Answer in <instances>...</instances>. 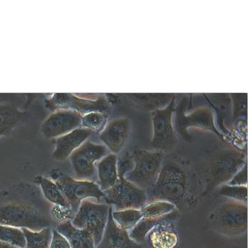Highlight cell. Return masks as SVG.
<instances>
[{"mask_svg": "<svg viewBox=\"0 0 248 248\" xmlns=\"http://www.w3.org/2000/svg\"><path fill=\"white\" fill-rule=\"evenodd\" d=\"M132 157L125 155L117 161L118 181L114 186L104 191L105 204L114 207L115 211L127 209H140L148 202L146 190L141 189L124 178L133 169Z\"/></svg>", "mask_w": 248, "mask_h": 248, "instance_id": "cell-3", "label": "cell"}, {"mask_svg": "<svg viewBox=\"0 0 248 248\" xmlns=\"http://www.w3.org/2000/svg\"><path fill=\"white\" fill-rule=\"evenodd\" d=\"M112 209L111 206L102 239L95 248H146V244L135 242L129 236V232L117 226L112 217Z\"/></svg>", "mask_w": 248, "mask_h": 248, "instance_id": "cell-12", "label": "cell"}, {"mask_svg": "<svg viewBox=\"0 0 248 248\" xmlns=\"http://www.w3.org/2000/svg\"><path fill=\"white\" fill-rule=\"evenodd\" d=\"M140 210L143 218L162 217L178 210L172 203L162 200L147 202Z\"/></svg>", "mask_w": 248, "mask_h": 248, "instance_id": "cell-22", "label": "cell"}, {"mask_svg": "<svg viewBox=\"0 0 248 248\" xmlns=\"http://www.w3.org/2000/svg\"><path fill=\"white\" fill-rule=\"evenodd\" d=\"M130 123L127 119L119 118L110 122L103 130L100 139L114 155L121 152L128 139Z\"/></svg>", "mask_w": 248, "mask_h": 248, "instance_id": "cell-13", "label": "cell"}, {"mask_svg": "<svg viewBox=\"0 0 248 248\" xmlns=\"http://www.w3.org/2000/svg\"><path fill=\"white\" fill-rule=\"evenodd\" d=\"M105 146L85 141L71 155V162L77 176L82 179L91 178L95 175V163L107 156Z\"/></svg>", "mask_w": 248, "mask_h": 248, "instance_id": "cell-10", "label": "cell"}, {"mask_svg": "<svg viewBox=\"0 0 248 248\" xmlns=\"http://www.w3.org/2000/svg\"><path fill=\"white\" fill-rule=\"evenodd\" d=\"M117 156L114 154L107 155L97 164L98 186L103 191L114 186L118 181Z\"/></svg>", "mask_w": 248, "mask_h": 248, "instance_id": "cell-17", "label": "cell"}, {"mask_svg": "<svg viewBox=\"0 0 248 248\" xmlns=\"http://www.w3.org/2000/svg\"><path fill=\"white\" fill-rule=\"evenodd\" d=\"M178 217H179L178 210H175L173 213L162 217L142 218L131 230L129 231V236L133 241L138 243L146 244V236L155 226L162 222L168 221V220L177 221Z\"/></svg>", "mask_w": 248, "mask_h": 248, "instance_id": "cell-18", "label": "cell"}, {"mask_svg": "<svg viewBox=\"0 0 248 248\" xmlns=\"http://www.w3.org/2000/svg\"><path fill=\"white\" fill-rule=\"evenodd\" d=\"M38 186L20 183L0 194V224L40 231L50 227L51 207Z\"/></svg>", "mask_w": 248, "mask_h": 248, "instance_id": "cell-1", "label": "cell"}, {"mask_svg": "<svg viewBox=\"0 0 248 248\" xmlns=\"http://www.w3.org/2000/svg\"><path fill=\"white\" fill-rule=\"evenodd\" d=\"M50 248H71V247L66 238L63 237L56 229H53Z\"/></svg>", "mask_w": 248, "mask_h": 248, "instance_id": "cell-29", "label": "cell"}, {"mask_svg": "<svg viewBox=\"0 0 248 248\" xmlns=\"http://www.w3.org/2000/svg\"><path fill=\"white\" fill-rule=\"evenodd\" d=\"M246 162L243 154L229 152L216 155L199 167L197 172L204 186L202 197L229 182Z\"/></svg>", "mask_w": 248, "mask_h": 248, "instance_id": "cell-4", "label": "cell"}, {"mask_svg": "<svg viewBox=\"0 0 248 248\" xmlns=\"http://www.w3.org/2000/svg\"><path fill=\"white\" fill-rule=\"evenodd\" d=\"M34 183L40 187L42 194L46 201L51 203L53 205L71 207L54 181L42 175H38L34 178Z\"/></svg>", "mask_w": 248, "mask_h": 248, "instance_id": "cell-19", "label": "cell"}, {"mask_svg": "<svg viewBox=\"0 0 248 248\" xmlns=\"http://www.w3.org/2000/svg\"><path fill=\"white\" fill-rule=\"evenodd\" d=\"M21 229L25 236V248H50L53 236L51 228H45L37 232L27 229Z\"/></svg>", "mask_w": 248, "mask_h": 248, "instance_id": "cell-21", "label": "cell"}, {"mask_svg": "<svg viewBox=\"0 0 248 248\" xmlns=\"http://www.w3.org/2000/svg\"><path fill=\"white\" fill-rule=\"evenodd\" d=\"M0 242L18 248H25L24 232L19 228L0 224Z\"/></svg>", "mask_w": 248, "mask_h": 248, "instance_id": "cell-24", "label": "cell"}, {"mask_svg": "<svg viewBox=\"0 0 248 248\" xmlns=\"http://www.w3.org/2000/svg\"><path fill=\"white\" fill-rule=\"evenodd\" d=\"M93 133L87 128H77L73 131L58 138L56 142V149L53 154V159L62 162L69 157L79 146H82L87 139Z\"/></svg>", "mask_w": 248, "mask_h": 248, "instance_id": "cell-14", "label": "cell"}, {"mask_svg": "<svg viewBox=\"0 0 248 248\" xmlns=\"http://www.w3.org/2000/svg\"><path fill=\"white\" fill-rule=\"evenodd\" d=\"M174 105L175 103L172 100L168 107L155 110L152 114L153 124L152 145L155 149L163 153L171 150L176 141L172 124Z\"/></svg>", "mask_w": 248, "mask_h": 248, "instance_id": "cell-9", "label": "cell"}, {"mask_svg": "<svg viewBox=\"0 0 248 248\" xmlns=\"http://www.w3.org/2000/svg\"><path fill=\"white\" fill-rule=\"evenodd\" d=\"M131 156L133 169L124 175V178L141 189H150L159 177L163 162V152L137 149Z\"/></svg>", "mask_w": 248, "mask_h": 248, "instance_id": "cell-6", "label": "cell"}, {"mask_svg": "<svg viewBox=\"0 0 248 248\" xmlns=\"http://www.w3.org/2000/svg\"><path fill=\"white\" fill-rule=\"evenodd\" d=\"M146 248H148V247H147V246H146Z\"/></svg>", "mask_w": 248, "mask_h": 248, "instance_id": "cell-31", "label": "cell"}, {"mask_svg": "<svg viewBox=\"0 0 248 248\" xmlns=\"http://www.w3.org/2000/svg\"><path fill=\"white\" fill-rule=\"evenodd\" d=\"M50 177L59 186L75 213H77L83 200L94 198L101 201L105 197L104 191L100 188L98 184L93 181L75 180L59 170H53L50 172Z\"/></svg>", "mask_w": 248, "mask_h": 248, "instance_id": "cell-7", "label": "cell"}, {"mask_svg": "<svg viewBox=\"0 0 248 248\" xmlns=\"http://www.w3.org/2000/svg\"><path fill=\"white\" fill-rule=\"evenodd\" d=\"M24 115V111H20L16 107L0 104V137L11 133Z\"/></svg>", "mask_w": 248, "mask_h": 248, "instance_id": "cell-20", "label": "cell"}, {"mask_svg": "<svg viewBox=\"0 0 248 248\" xmlns=\"http://www.w3.org/2000/svg\"><path fill=\"white\" fill-rule=\"evenodd\" d=\"M50 214L53 220L61 223L66 220H70V218H73L75 213L71 207L53 205L50 208Z\"/></svg>", "mask_w": 248, "mask_h": 248, "instance_id": "cell-27", "label": "cell"}, {"mask_svg": "<svg viewBox=\"0 0 248 248\" xmlns=\"http://www.w3.org/2000/svg\"><path fill=\"white\" fill-rule=\"evenodd\" d=\"M66 238L71 248H95L92 235L85 229H78L72 225L71 220L59 224L56 229Z\"/></svg>", "mask_w": 248, "mask_h": 248, "instance_id": "cell-16", "label": "cell"}, {"mask_svg": "<svg viewBox=\"0 0 248 248\" xmlns=\"http://www.w3.org/2000/svg\"><path fill=\"white\" fill-rule=\"evenodd\" d=\"M0 248H18L15 247L11 246V245H7V244L3 243V242H0Z\"/></svg>", "mask_w": 248, "mask_h": 248, "instance_id": "cell-30", "label": "cell"}, {"mask_svg": "<svg viewBox=\"0 0 248 248\" xmlns=\"http://www.w3.org/2000/svg\"><path fill=\"white\" fill-rule=\"evenodd\" d=\"M210 226L226 236H240L248 231V204L229 200L216 207L209 216Z\"/></svg>", "mask_w": 248, "mask_h": 248, "instance_id": "cell-5", "label": "cell"}, {"mask_svg": "<svg viewBox=\"0 0 248 248\" xmlns=\"http://www.w3.org/2000/svg\"><path fill=\"white\" fill-rule=\"evenodd\" d=\"M226 184L229 186H248V166H247V162L233 175V178L231 179V181Z\"/></svg>", "mask_w": 248, "mask_h": 248, "instance_id": "cell-28", "label": "cell"}, {"mask_svg": "<svg viewBox=\"0 0 248 248\" xmlns=\"http://www.w3.org/2000/svg\"><path fill=\"white\" fill-rule=\"evenodd\" d=\"M217 193L230 200L248 204V186H229L228 184L218 187Z\"/></svg>", "mask_w": 248, "mask_h": 248, "instance_id": "cell-25", "label": "cell"}, {"mask_svg": "<svg viewBox=\"0 0 248 248\" xmlns=\"http://www.w3.org/2000/svg\"><path fill=\"white\" fill-rule=\"evenodd\" d=\"M110 207L105 203L97 204L89 200H83L72 218L74 226L85 229L92 235L95 247L102 239L108 221Z\"/></svg>", "mask_w": 248, "mask_h": 248, "instance_id": "cell-8", "label": "cell"}, {"mask_svg": "<svg viewBox=\"0 0 248 248\" xmlns=\"http://www.w3.org/2000/svg\"><path fill=\"white\" fill-rule=\"evenodd\" d=\"M107 123V116L98 111H92L82 117V124L85 128L93 132L104 130Z\"/></svg>", "mask_w": 248, "mask_h": 248, "instance_id": "cell-26", "label": "cell"}, {"mask_svg": "<svg viewBox=\"0 0 248 248\" xmlns=\"http://www.w3.org/2000/svg\"><path fill=\"white\" fill-rule=\"evenodd\" d=\"M111 214L117 226L127 232L131 230L143 218L140 209H127L119 211L112 209Z\"/></svg>", "mask_w": 248, "mask_h": 248, "instance_id": "cell-23", "label": "cell"}, {"mask_svg": "<svg viewBox=\"0 0 248 248\" xmlns=\"http://www.w3.org/2000/svg\"><path fill=\"white\" fill-rule=\"evenodd\" d=\"M177 221L168 220L155 226L148 233L146 245L149 248H176L179 242Z\"/></svg>", "mask_w": 248, "mask_h": 248, "instance_id": "cell-15", "label": "cell"}, {"mask_svg": "<svg viewBox=\"0 0 248 248\" xmlns=\"http://www.w3.org/2000/svg\"><path fill=\"white\" fill-rule=\"evenodd\" d=\"M82 117L73 110H59L50 116L42 125V133L47 139L59 138L78 128Z\"/></svg>", "mask_w": 248, "mask_h": 248, "instance_id": "cell-11", "label": "cell"}, {"mask_svg": "<svg viewBox=\"0 0 248 248\" xmlns=\"http://www.w3.org/2000/svg\"><path fill=\"white\" fill-rule=\"evenodd\" d=\"M203 192L204 186L197 170L175 162L162 165L156 184L146 191L148 202H169L182 213H188L197 206Z\"/></svg>", "mask_w": 248, "mask_h": 248, "instance_id": "cell-2", "label": "cell"}]
</instances>
